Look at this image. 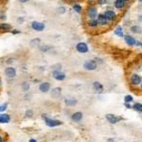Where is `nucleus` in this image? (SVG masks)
Instances as JSON below:
<instances>
[{"label": "nucleus", "mask_w": 142, "mask_h": 142, "mask_svg": "<svg viewBox=\"0 0 142 142\" xmlns=\"http://www.w3.org/2000/svg\"><path fill=\"white\" fill-rule=\"evenodd\" d=\"M124 1H125V2H126V1H129V0H124Z\"/></svg>", "instance_id": "obj_41"}, {"label": "nucleus", "mask_w": 142, "mask_h": 142, "mask_svg": "<svg viewBox=\"0 0 142 142\" xmlns=\"http://www.w3.org/2000/svg\"><path fill=\"white\" fill-rule=\"evenodd\" d=\"M11 120V117L8 114H0V123H8Z\"/></svg>", "instance_id": "obj_14"}, {"label": "nucleus", "mask_w": 142, "mask_h": 142, "mask_svg": "<svg viewBox=\"0 0 142 142\" xmlns=\"http://www.w3.org/2000/svg\"><path fill=\"white\" fill-rule=\"evenodd\" d=\"M125 5V1L124 0H116L115 1V7L117 9H122Z\"/></svg>", "instance_id": "obj_18"}, {"label": "nucleus", "mask_w": 142, "mask_h": 142, "mask_svg": "<svg viewBox=\"0 0 142 142\" xmlns=\"http://www.w3.org/2000/svg\"><path fill=\"white\" fill-rule=\"evenodd\" d=\"M141 81H142L141 77L139 75H137V74H133L131 76V78H130V82L133 85H138V84L141 83Z\"/></svg>", "instance_id": "obj_5"}, {"label": "nucleus", "mask_w": 142, "mask_h": 142, "mask_svg": "<svg viewBox=\"0 0 142 142\" xmlns=\"http://www.w3.org/2000/svg\"><path fill=\"white\" fill-rule=\"evenodd\" d=\"M87 16H88L90 19H96V17L98 16L97 8L94 7V6H90V7L87 9Z\"/></svg>", "instance_id": "obj_3"}, {"label": "nucleus", "mask_w": 142, "mask_h": 142, "mask_svg": "<svg viewBox=\"0 0 142 142\" xmlns=\"http://www.w3.org/2000/svg\"><path fill=\"white\" fill-rule=\"evenodd\" d=\"M139 1H140V2H142V0H139Z\"/></svg>", "instance_id": "obj_42"}, {"label": "nucleus", "mask_w": 142, "mask_h": 142, "mask_svg": "<svg viewBox=\"0 0 142 142\" xmlns=\"http://www.w3.org/2000/svg\"><path fill=\"white\" fill-rule=\"evenodd\" d=\"M124 40H125V43H126L128 46H130V47H134V46L136 44V39H135L133 36H131V35H126V36H124Z\"/></svg>", "instance_id": "obj_9"}, {"label": "nucleus", "mask_w": 142, "mask_h": 142, "mask_svg": "<svg viewBox=\"0 0 142 142\" xmlns=\"http://www.w3.org/2000/svg\"><path fill=\"white\" fill-rule=\"evenodd\" d=\"M0 84H1V80H0Z\"/></svg>", "instance_id": "obj_43"}, {"label": "nucleus", "mask_w": 142, "mask_h": 142, "mask_svg": "<svg viewBox=\"0 0 142 142\" xmlns=\"http://www.w3.org/2000/svg\"><path fill=\"white\" fill-rule=\"evenodd\" d=\"M61 93H62V89H61L60 87H56V88H54V89L51 91V96H52L53 98L57 99V98H59V97L61 96Z\"/></svg>", "instance_id": "obj_17"}, {"label": "nucleus", "mask_w": 142, "mask_h": 142, "mask_svg": "<svg viewBox=\"0 0 142 142\" xmlns=\"http://www.w3.org/2000/svg\"><path fill=\"white\" fill-rule=\"evenodd\" d=\"M76 49H77V51L80 52V53H86V52H88V50H89L88 46H87L85 43H82V42L77 44Z\"/></svg>", "instance_id": "obj_4"}, {"label": "nucleus", "mask_w": 142, "mask_h": 142, "mask_svg": "<svg viewBox=\"0 0 142 142\" xmlns=\"http://www.w3.org/2000/svg\"><path fill=\"white\" fill-rule=\"evenodd\" d=\"M52 76H53L54 79L57 80H63L65 79V74L62 71H60V70H54L53 73H52Z\"/></svg>", "instance_id": "obj_8"}, {"label": "nucleus", "mask_w": 142, "mask_h": 142, "mask_svg": "<svg viewBox=\"0 0 142 142\" xmlns=\"http://www.w3.org/2000/svg\"><path fill=\"white\" fill-rule=\"evenodd\" d=\"M30 142H37V141H36L35 139H31V140H30Z\"/></svg>", "instance_id": "obj_36"}, {"label": "nucleus", "mask_w": 142, "mask_h": 142, "mask_svg": "<svg viewBox=\"0 0 142 142\" xmlns=\"http://www.w3.org/2000/svg\"><path fill=\"white\" fill-rule=\"evenodd\" d=\"M103 3L105 4V3H106V1H105V0H102V1H99V4H103Z\"/></svg>", "instance_id": "obj_33"}, {"label": "nucleus", "mask_w": 142, "mask_h": 142, "mask_svg": "<svg viewBox=\"0 0 142 142\" xmlns=\"http://www.w3.org/2000/svg\"><path fill=\"white\" fill-rule=\"evenodd\" d=\"M124 100H125V102L129 103V102L133 101V97H132L131 95H127V96L124 97Z\"/></svg>", "instance_id": "obj_26"}, {"label": "nucleus", "mask_w": 142, "mask_h": 142, "mask_svg": "<svg viewBox=\"0 0 142 142\" xmlns=\"http://www.w3.org/2000/svg\"><path fill=\"white\" fill-rule=\"evenodd\" d=\"M0 142H3V139H2V136H0Z\"/></svg>", "instance_id": "obj_39"}, {"label": "nucleus", "mask_w": 142, "mask_h": 142, "mask_svg": "<svg viewBox=\"0 0 142 142\" xmlns=\"http://www.w3.org/2000/svg\"><path fill=\"white\" fill-rule=\"evenodd\" d=\"M82 113L81 112H76V113H74L72 116H71V119L73 120V121H76V122H78L80 120H81V118H82Z\"/></svg>", "instance_id": "obj_13"}, {"label": "nucleus", "mask_w": 142, "mask_h": 142, "mask_svg": "<svg viewBox=\"0 0 142 142\" xmlns=\"http://www.w3.org/2000/svg\"><path fill=\"white\" fill-rule=\"evenodd\" d=\"M140 84H141V88H142V81H141V83H140Z\"/></svg>", "instance_id": "obj_40"}, {"label": "nucleus", "mask_w": 142, "mask_h": 142, "mask_svg": "<svg viewBox=\"0 0 142 142\" xmlns=\"http://www.w3.org/2000/svg\"><path fill=\"white\" fill-rule=\"evenodd\" d=\"M88 26L91 27V28H97L99 26V22L97 19H91L89 22H88Z\"/></svg>", "instance_id": "obj_23"}, {"label": "nucleus", "mask_w": 142, "mask_h": 142, "mask_svg": "<svg viewBox=\"0 0 142 142\" xmlns=\"http://www.w3.org/2000/svg\"><path fill=\"white\" fill-rule=\"evenodd\" d=\"M44 119H45V122L48 127H56L59 126L62 124V121L60 120H57V119H53V118H49L46 116H43Z\"/></svg>", "instance_id": "obj_1"}, {"label": "nucleus", "mask_w": 142, "mask_h": 142, "mask_svg": "<svg viewBox=\"0 0 142 142\" xmlns=\"http://www.w3.org/2000/svg\"><path fill=\"white\" fill-rule=\"evenodd\" d=\"M7 105L8 104H4V105H2V106H0V112H2V111H5L7 109Z\"/></svg>", "instance_id": "obj_29"}, {"label": "nucleus", "mask_w": 142, "mask_h": 142, "mask_svg": "<svg viewBox=\"0 0 142 142\" xmlns=\"http://www.w3.org/2000/svg\"><path fill=\"white\" fill-rule=\"evenodd\" d=\"M31 28L34 31H44V29H45V24H43V23H41V22L34 21V22L31 23Z\"/></svg>", "instance_id": "obj_6"}, {"label": "nucleus", "mask_w": 142, "mask_h": 142, "mask_svg": "<svg viewBox=\"0 0 142 142\" xmlns=\"http://www.w3.org/2000/svg\"><path fill=\"white\" fill-rule=\"evenodd\" d=\"M12 33H14V34H15V33H19V31H12Z\"/></svg>", "instance_id": "obj_38"}, {"label": "nucleus", "mask_w": 142, "mask_h": 142, "mask_svg": "<svg viewBox=\"0 0 142 142\" xmlns=\"http://www.w3.org/2000/svg\"><path fill=\"white\" fill-rule=\"evenodd\" d=\"M97 63L95 62L94 60H89V61H86L84 64H83V67L86 69V70H90V71H92V70H95V69H97Z\"/></svg>", "instance_id": "obj_2"}, {"label": "nucleus", "mask_w": 142, "mask_h": 142, "mask_svg": "<svg viewBox=\"0 0 142 142\" xmlns=\"http://www.w3.org/2000/svg\"><path fill=\"white\" fill-rule=\"evenodd\" d=\"M64 102H65V104L67 106H74V105L77 104V100L74 99H66L64 100Z\"/></svg>", "instance_id": "obj_19"}, {"label": "nucleus", "mask_w": 142, "mask_h": 142, "mask_svg": "<svg viewBox=\"0 0 142 142\" xmlns=\"http://www.w3.org/2000/svg\"><path fill=\"white\" fill-rule=\"evenodd\" d=\"M58 12H61V13H63V12H65V9H64L63 7H61V8H59V9H58Z\"/></svg>", "instance_id": "obj_30"}, {"label": "nucleus", "mask_w": 142, "mask_h": 142, "mask_svg": "<svg viewBox=\"0 0 142 142\" xmlns=\"http://www.w3.org/2000/svg\"><path fill=\"white\" fill-rule=\"evenodd\" d=\"M11 29H12V26L10 24H7V23L0 24V30L2 31H10Z\"/></svg>", "instance_id": "obj_22"}, {"label": "nucleus", "mask_w": 142, "mask_h": 142, "mask_svg": "<svg viewBox=\"0 0 142 142\" xmlns=\"http://www.w3.org/2000/svg\"><path fill=\"white\" fill-rule=\"evenodd\" d=\"M136 44L139 46V47H142V43H140V42H136Z\"/></svg>", "instance_id": "obj_34"}, {"label": "nucleus", "mask_w": 142, "mask_h": 142, "mask_svg": "<svg viewBox=\"0 0 142 142\" xmlns=\"http://www.w3.org/2000/svg\"><path fill=\"white\" fill-rule=\"evenodd\" d=\"M115 33H116L117 36H119V37H123V36H124V35H123L122 28H121L120 26H117V29L115 30Z\"/></svg>", "instance_id": "obj_24"}, {"label": "nucleus", "mask_w": 142, "mask_h": 142, "mask_svg": "<svg viewBox=\"0 0 142 142\" xmlns=\"http://www.w3.org/2000/svg\"><path fill=\"white\" fill-rule=\"evenodd\" d=\"M5 73H6V75L9 78H13V77L16 76V70L14 67H8V68H6Z\"/></svg>", "instance_id": "obj_11"}, {"label": "nucleus", "mask_w": 142, "mask_h": 142, "mask_svg": "<svg viewBox=\"0 0 142 142\" xmlns=\"http://www.w3.org/2000/svg\"><path fill=\"white\" fill-rule=\"evenodd\" d=\"M97 20H98V22H99V25H101V26L106 25L107 22H108L107 18L105 17L104 14H102V13H100V14L98 15V19H97Z\"/></svg>", "instance_id": "obj_12"}, {"label": "nucleus", "mask_w": 142, "mask_h": 142, "mask_svg": "<svg viewBox=\"0 0 142 142\" xmlns=\"http://www.w3.org/2000/svg\"><path fill=\"white\" fill-rule=\"evenodd\" d=\"M133 109L136 112H139V113H142V103H139V102H136L134 105H133Z\"/></svg>", "instance_id": "obj_20"}, {"label": "nucleus", "mask_w": 142, "mask_h": 142, "mask_svg": "<svg viewBox=\"0 0 142 142\" xmlns=\"http://www.w3.org/2000/svg\"><path fill=\"white\" fill-rule=\"evenodd\" d=\"M20 2H23V3H25V2H27V1H29V0H19Z\"/></svg>", "instance_id": "obj_35"}, {"label": "nucleus", "mask_w": 142, "mask_h": 142, "mask_svg": "<svg viewBox=\"0 0 142 142\" xmlns=\"http://www.w3.org/2000/svg\"><path fill=\"white\" fill-rule=\"evenodd\" d=\"M125 107H127V108H131V105H130L129 103H127V102H125Z\"/></svg>", "instance_id": "obj_32"}, {"label": "nucleus", "mask_w": 142, "mask_h": 142, "mask_svg": "<svg viewBox=\"0 0 142 142\" xmlns=\"http://www.w3.org/2000/svg\"><path fill=\"white\" fill-rule=\"evenodd\" d=\"M131 31L134 32V33H136V34H139L142 32V29L139 26H133L131 28Z\"/></svg>", "instance_id": "obj_21"}, {"label": "nucleus", "mask_w": 142, "mask_h": 142, "mask_svg": "<svg viewBox=\"0 0 142 142\" xmlns=\"http://www.w3.org/2000/svg\"><path fill=\"white\" fill-rule=\"evenodd\" d=\"M73 9H74V11H75L76 12H78V13H80V12H81V11H82L81 6L79 5V4H75V5L73 6Z\"/></svg>", "instance_id": "obj_25"}, {"label": "nucleus", "mask_w": 142, "mask_h": 142, "mask_svg": "<svg viewBox=\"0 0 142 142\" xmlns=\"http://www.w3.org/2000/svg\"><path fill=\"white\" fill-rule=\"evenodd\" d=\"M39 89L42 92H47V91H49V89H50V83L49 82H43V83H41L40 86H39Z\"/></svg>", "instance_id": "obj_15"}, {"label": "nucleus", "mask_w": 142, "mask_h": 142, "mask_svg": "<svg viewBox=\"0 0 142 142\" xmlns=\"http://www.w3.org/2000/svg\"><path fill=\"white\" fill-rule=\"evenodd\" d=\"M93 88L97 92H99V93L102 92V90H103V86L99 81H94L93 82Z\"/></svg>", "instance_id": "obj_16"}, {"label": "nucleus", "mask_w": 142, "mask_h": 142, "mask_svg": "<svg viewBox=\"0 0 142 142\" xmlns=\"http://www.w3.org/2000/svg\"><path fill=\"white\" fill-rule=\"evenodd\" d=\"M23 89H24V91L29 90V89H30V84H29L28 82H24V83H23Z\"/></svg>", "instance_id": "obj_28"}, {"label": "nucleus", "mask_w": 142, "mask_h": 142, "mask_svg": "<svg viewBox=\"0 0 142 142\" xmlns=\"http://www.w3.org/2000/svg\"><path fill=\"white\" fill-rule=\"evenodd\" d=\"M40 43V39H34V40H32L31 42V47H34V46H36V45H38Z\"/></svg>", "instance_id": "obj_27"}, {"label": "nucleus", "mask_w": 142, "mask_h": 142, "mask_svg": "<svg viewBox=\"0 0 142 142\" xmlns=\"http://www.w3.org/2000/svg\"><path fill=\"white\" fill-rule=\"evenodd\" d=\"M107 142H114V139H108V141Z\"/></svg>", "instance_id": "obj_37"}, {"label": "nucleus", "mask_w": 142, "mask_h": 142, "mask_svg": "<svg viewBox=\"0 0 142 142\" xmlns=\"http://www.w3.org/2000/svg\"><path fill=\"white\" fill-rule=\"evenodd\" d=\"M51 47H41V50L42 51H47L48 49H50Z\"/></svg>", "instance_id": "obj_31"}, {"label": "nucleus", "mask_w": 142, "mask_h": 142, "mask_svg": "<svg viewBox=\"0 0 142 142\" xmlns=\"http://www.w3.org/2000/svg\"><path fill=\"white\" fill-rule=\"evenodd\" d=\"M104 15L107 18L108 21H115L116 18H117V14H116L113 11H111V10H107V11L104 12Z\"/></svg>", "instance_id": "obj_10"}, {"label": "nucleus", "mask_w": 142, "mask_h": 142, "mask_svg": "<svg viewBox=\"0 0 142 142\" xmlns=\"http://www.w3.org/2000/svg\"><path fill=\"white\" fill-rule=\"evenodd\" d=\"M106 119H107L108 122H110L112 124H116L121 119V117H117L113 114H108V115H106Z\"/></svg>", "instance_id": "obj_7"}]
</instances>
